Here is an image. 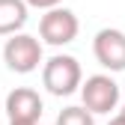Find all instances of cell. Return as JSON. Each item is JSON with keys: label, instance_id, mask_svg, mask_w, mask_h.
Listing matches in <instances>:
<instances>
[{"label": "cell", "instance_id": "12", "mask_svg": "<svg viewBox=\"0 0 125 125\" xmlns=\"http://www.w3.org/2000/svg\"><path fill=\"white\" fill-rule=\"evenodd\" d=\"M119 113H122V116H125V104H122V110H119Z\"/></svg>", "mask_w": 125, "mask_h": 125}, {"label": "cell", "instance_id": "1", "mask_svg": "<svg viewBox=\"0 0 125 125\" xmlns=\"http://www.w3.org/2000/svg\"><path fill=\"white\" fill-rule=\"evenodd\" d=\"M42 83L51 95H72V92L81 89L83 83V72H81V62L69 54H54L51 60L42 62Z\"/></svg>", "mask_w": 125, "mask_h": 125}, {"label": "cell", "instance_id": "9", "mask_svg": "<svg viewBox=\"0 0 125 125\" xmlns=\"http://www.w3.org/2000/svg\"><path fill=\"white\" fill-rule=\"evenodd\" d=\"M60 3L62 0H27V6H33V9H54Z\"/></svg>", "mask_w": 125, "mask_h": 125}, {"label": "cell", "instance_id": "6", "mask_svg": "<svg viewBox=\"0 0 125 125\" xmlns=\"http://www.w3.org/2000/svg\"><path fill=\"white\" fill-rule=\"evenodd\" d=\"M42 110H45V104L39 98V92L30 89V86H15L6 95V116H9V122H39Z\"/></svg>", "mask_w": 125, "mask_h": 125}, {"label": "cell", "instance_id": "10", "mask_svg": "<svg viewBox=\"0 0 125 125\" xmlns=\"http://www.w3.org/2000/svg\"><path fill=\"white\" fill-rule=\"evenodd\" d=\"M107 125H125V116L119 113V116H113V119H110V122H107Z\"/></svg>", "mask_w": 125, "mask_h": 125}, {"label": "cell", "instance_id": "11", "mask_svg": "<svg viewBox=\"0 0 125 125\" xmlns=\"http://www.w3.org/2000/svg\"><path fill=\"white\" fill-rule=\"evenodd\" d=\"M9 125H39V122H9Z\"/></svg>", "mask_w": 125, "mask_h": 125}, {"label": "cell", "instance_id": "8", "mask_svg": "<svg viewBox=\"0 0 125 125\" xmlns=\"http://www.w3.org/2000/svg\"><path fill=\"white\" fill-rule=\"evenodd\" d=\"M57 125H95V119L86 107H66V110H60Z\"/></svg>", "mask_w": 125, "mask_h": 125}, {"label": "cell", "instance_id": "5", "mask_svg": "<svg viewBox=\"0 0 125 125\" xmlns=\"http://www.w3.org/2000/svg\"><path fill=\"white\" fill-rule=\"evenodd\" d=\"M92 54L107 72H125V33L116 27L98 30L92 39Z\"/></svg>", "mask_w": 125, "mask_h": 125}, {"label": "cell", "instance_id": "7", "mask_svg": "<svg viewBox=\"0 0 125 125\" xmlns=\"http://www.w3.org/2000/svg\"><path fill=\"white\" fill-rule=\"evenodd\" d=\"M27 0H0V36L21 33L27 24Z\"/></svg>", "mask_w": 125, "mask_h": 125}, {"label": "cell", "instance_id": "2", "mask_svg": "<svg viewBox=\"0 0 125 125\" xmlns=\"http://www.w3.org/2000/svg\"><path fill=\"white\" fill-rule=\"evenodd\" d=\"M3 62L6 69L15 72V74H30L36 72L42 62H45V54H42V42L30 33H12L3 45Z\"/></svg>", "mask_w": 125, "mask_h": 125}, {"label": "cell", "instance_id": "4", "mask_svg": "<svg viewBox=\"0 0 125 125\" xmlns=\"http://www.w3.org/2000/svg\"><path fill=\"white\" fill-rule=\"evenodd\" d=\"M81 98L83 107L92 113H110L119 104V83L110 74H92L81 83Z\"/></svg>", "mask_w": 125, "mask_h": 125}, {"label": "cell", "instance_id": "3", "mask_svg": "<svg viewBox=\"0 0 125 125\" xmlns=\"http://www.w3.org/2000/svg\"><path fill=\"white\" fill-rule=\"evenodd\" d=\"M77 30H81L77 15H74L72 9H66V6L45 9L42 21H39V36H42V42H45V45H54V48L74 42Z\"/></svg>", "mask_w": 125, "mask_h": 125}]
</instances>
